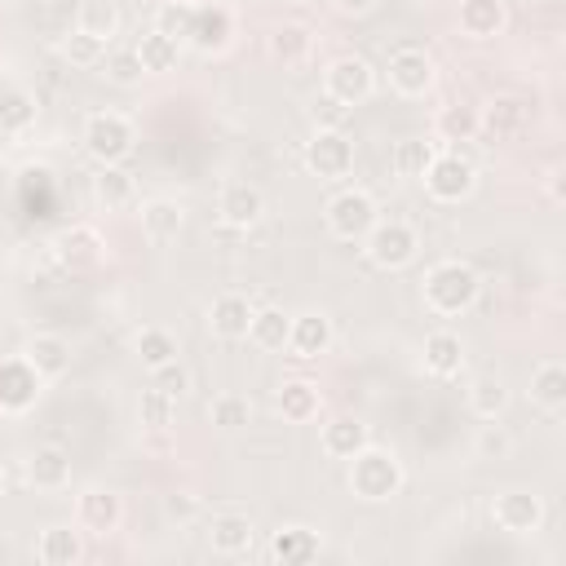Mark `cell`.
Listing matches in <instances>:
<instances>
[{
  "label": "cell",
  "mask_w": 566,
  "mask_h": 566,
  "mask_svg": "<svg viewBox=\"0 0 566 566\" xmlns=\"http://www.w3.org/2000/svg\"><path fill=\"white\" fill-rule=\"evenodd\" d=\"M478 292H482V279L469 261H438L424 274V305L438 318H455V314L473 310Z\"/></svg>",
  "instance_id": "obj_1"
},
{
  "label": "cell",
  "mask_w": 566,
  "mask_h": 566,
  "mask_svg": "<svg viewBox=\"0 0 566 566\" xmlns=\"http://www.w3.org/2000/svg\"><path fill=\"white\" fill-rule=\"evenodd\" d=\"M398 486H402V464H398L394 451H380V447L367 442L358 455H349V491L358 500L380 504V500L398 495Z\"/></svg>",
  "instance_id": "obj_2"
},
{
  "label": "cell",
  "mask_w": 566,
  "mask_h": 566,
  "mask_svg": "<svg viewBox=\"0 0 566 566\" xmlns=\"http://www.w3.org/2000/svg\"><path fill=\"white\" fill-rule=\"evenodd\" d=\"M363 248H367L371 265H380V270H402V265L416 261L420 239H416V230H411L407 221H398V217L380 221V217H376L371 230L363 234Z\"/></svg>",
  "instance_id": "obj_3"
},
{
  "label": "cell",
  "mask_w": 566,
  "mask_h": 566,
  "mask_svg": "<svg viewBox=\"0 0 566 566\" xmlns=\"http://www.w3.org/2000/svg\"><path fill=\"white\" fill-rule=\"evenodd\" d=\"M371 88H376V75H371V66H367L358 53H340V57H332L327 71H323V93L336 97L340 106L367 102Z\"/></svg>",
  "instance_id": "obj_4"
},
{
  "label": "cell",
  "mask_w": 566,
  "mask_h": 566,
  "mask_svg": "<svg viewBox=\"0 0 566 566\" xmlns=\"http://www.w3.org/2000/svg\"><path fill=\"white\" fill-rule=\"evenodd\" d=\"M84 150L97 164H119L133 150V124L115 111H97L84 119Z\"/></svg>",
  "instance_id": "obj_5"
},
{
  "label": "cell",
  "mask_w": 566,
  "mask_h": 566,
  "mask_svg": "<svg viewBox=\"0 0 566 566\" xmlns=\"http://www.w3.org/2000/svg\"><path fill=\"white\" fill-rule=\"evenodd\" d=\"M305 168L323 181H340L354 168V142L345 137V128H314V137L305 142Z\"/></svg>",
  "instance_id": "obj_6"
},
{
  "label": "cell",
  "mask_w": 566,
  "mask_h": 566,
  "mask_svg": "<svg viewBox=\"0 0 566 566\" xmlns=\"http://www.w3.org/2000/svg\"><path fill=\"white\" fill-rule=\"evenodd\" d=\"M420 181H424V190H429L438 203H460V199L473 190L478 172H473V164H469L464 155H455V150H438Z\"/></svg>",
  "instance_id": "obj_7"
},
{
  "label": "cell",
  "mask_w": 566,
  "mask_h": 566,
  "mask_svg": "<svg viewBox=\"0 0 566 566\" xmlns=\"http://www.w3.org/2000/svg\"><path fill=\"white\" fill-rule=\"evenodd\" d=\"M323 217H327V230L336 239H363L371 230V221H376V199L367 190L349 186V190H340V195L327 199V212Z\"/></svg>",
  "instance_id": "obj_8"
},
{
  "label": "cell",
  "mask_w": 566,
  "mask_h": 566,
  "mask_svg": "<svg viewBox=\"0 0 566 566\" xmlns=\"http://www.w3.org/2000/svg\"><path fill=\"white\" fill-rule=\"evenodd\" d=\"M491 522H495L500 531H509V535H531V531H539V522H544V504H539L535 491L513 486V491H500V495L491 500Z\"/></svg>",
  "instance_id": "obj_9"
},
{
  "label": "cell",
  "mask_w": 566,
  "mask_h": 566,
  "mask_svg": "<svg viewBox=\"0 0 566 566\" xmlns=\"http://www.w3.org/2000/svg\"><path fill=\"white\" fill-rule=\"evenodd\" d=\"M40 380L44 376L27 358H4L0 363V411H9V416L27 411L40 398Z\"/></svg>",
  "instance_id": "obj_10"
},
{
  "label": "cell",
  "mask_w": 566,
  "mask_h": 566,
  "mask_svg": "<svg viewBox=\"0 0 566 566\" xmlns=\"http://www.w3.org/2000/svg\"><path fill=\"white\" fill-rule=\"evenodd\" d=\"M389 84L402 97H424L433 88V57L424 49H398L389 57Z\"/></svg>",
  "instance_id": "obj_11"
},
{
  "label": "cell",
  "mask_w": 566,
  "mask_h": 566,
  "mask_svg": "<svg viewBox=\"0 0 566 566\" xmlns=\"http://www.w3.org/2000/svg\"><path fill=\"white\" fill-rule=\"evenodd\" d=\"M119 517H124V504H119L115 491H102V486L80 491V500H75V522H80V531H88V535H111V531L119 526Z\"/></svg>",
  "instance_id": "obj_12"
},
{
  "label": "cell",
  "mask_w": 566,
  "mask_h": 566,
  "mask_svg": "<svg viewBox=\"0 0 566 566\" xmlns=\"http://www.w3.org/2000/svg\"><path fill=\"white\" fill-rule=\"evenodd\" d=\"M230 35H234V13H230L226 4H195L190 31H186V40H190L195 49L217 53V49L230 44Z\"/></svg>",
  "instance_id": "obj_13"
},
{
  "label": "cell",
  "mask_w": 566,
  "mask_h": 566,
  "mask_svg": "<svg viewBox=\"0 0 566 566\" xmlns=\"http://www.w3.org/2000/svg\"><path fill=\"white\" fill-rule=\"evenodd\" d=\"M261 212H265V195H261L252 181H230V186L217 195V217H221L226 226H234V230L256 226Z\"/></svg>",
  "instance_id": "obj_14"
},
{
  "label": "cell",
  "mask_w": 566,
  "mask_h": 566,
  "mask_svg": "<svg viewBox=\"0 0 566 566\" xmlns=\"http://www.w3.org/2000/svg\"><path fill=\"white\" fill-rule=\"evenodd\" d=\"M252 310H256V305H252L243 292H221V296L212 301V310H208L212 336H221V340H248Z\"/></svg>",
  "instance_id": "obj_15"
},
{
  "label": "cell",
  "mask_w": 566,
  "mask_h": 566,
  "mask_svg": "<svg viewBox=\"0 0 566 566\" xmlns=\"http://www.w3.org/2000/svg\"><path fill=\"white\" fill-rule=\"evenodd\" d=\"M287 349L296 358H318L332 349V318L310 310V314H292V327H287Z\"/></svg>",
  "instance_id": "obj_16"
},
{
  "label": "cell",
  "mask_w": 566,
  "mask_h": 566,
  "mask_svg": "<svg viewBox=\"0 0 566 566\" xmlns=\"http://www.w3.org/2000/svg\"><path fill=\"white\" fill-rule=\"evenodd\" d=\"M367 442H371V433H367V424H363L358 416H336V420H327L323 433H318V447H323V455H332V460H349V455H358Z\"/></svg>",
  "instance_id": "obj_17"
},
{
  "label": "cell",
  "mask_w": 566,
  "mask_h": 566,
  "mask_svg": "<svg viewBox=\"0 0 566 566\" xmlns=\"http://www.w3.org/2000/svg\"><path fill=\"white\" fill-rule=\"evenodd\" d=\"M270 562H279V566H305V562H314L318 557V535L310 531V526H279L274 535H270Z\"/></svg>",
  "instance_id": "obj_18"
},
{
  "label": "cell",
  "mask_w": 566,
  "mask_h": 566,
  "mask_svg": "<svg viewBox=\"0 0 566 566\" xmlns=\"http://www.w3.org/2000/svg\"><path fill=\"white\" fill-rule=\"evenodd\" d=\"M27 478L40 491H62L71 482V455L62 447H53V442L49 447H35L31 460H27Z\"/></svg>",
  "instance_id": "obj_19"
},
{
  "label": "cell",
  "mask_w": 566,
  "mask_h": 566,
  "mask_svg": "<svg viewBox=\"0 0 566 566\" xmlns=\"http://www.w3.org/2000/svg\"><path fill=\"white\" fill-rule=\"evenodd\" d=\"M208 544L221 557H243L252 548V522L243 513H217L208 522Z\"/></svg>",
  "instance_id": "obj_20"
},
{
  "label": "cell",
  "mask_w": 566,
  "mask_h": 566,
  "mask_svg": "<svg viewBox=\"0 0 566 566\" xmlns=\"http://www.w3.org/2000/svg\"><path fill=\"white\" fill-rule=\"evenodd\" d=\"M455 22L469 40H495L504 31V4L500 0H460Z\"/></svg>",
  "instance_id": "obj_21"
},
{
  "label": "cell",
  "mask_w": 566,
  "mask_h": 566,
  "mask_svg": "<svg viewBox=\"0 0 566 566\" xmlns=\"http://www.w3.org/2000/svg\"><path fill=\"white\" fill-rule=\"evenodd\" d=\"M526 124V106L517 97H495L486 111H478V133H491V142L517 137Z\"/></svg>",
  "instance_id": "obj_22"
},
{
  "label": "cell",
  "mask_w": 566,
  "mask_h": 566,
  "mask_svg": "<svg viewBox=\"0 0 566 566\" xmlns=\"http://www.w3.org/2000/svg\"><path fill=\"white\" fill-rule=\"evenodd\" d=\"M57 261L66 270H88L102 261V234L93 226H71L62 239H57Z\"/></svg>",
  "instance_id": "obj_23"
},
{
  "label": "cell",
  "mask_w": 566,
  "mask_h": 566,
  "mask_svg": "<svg viewBox=\"0 0 566 566\" xmlns=\"http://www.w3.org/2000/svg\"><path fill=\"white\" fill-rule=\"evenodd\" d=\"M287 327H292V314L279 305H265V310H252L248 340L256 349H287Z\"/></svg>",
  "instance_id": "obj_24"
},
{
  "label": "cell",
  "mask_w": 566,
  "mask_h": 566,
  "mask_svg": "<svg viewBox=\"0 0 566 566\" xmlns=\"http://www.w3.org/2000/svg\"><path fill=\"white\" fill-rule=\"evenodd\" d=\"M464 367V345L455 332H429L424 336V371L429 376H455Z\"/></svg>",
  "instance_id": "obj_25"
},
{
  "label": "cell",
  "mask_w": 566,
  "mask_h": 566,
  "mask_svg": "<svg viewBox=\"0 0 566 566\" xmlns=\"http://www.w3.org/2000/svg\"><path fill=\"white\" fill-rule=\"evenodd\" d=\"M35 557H40L44 566H75V562L84 557V539H80V531H71V526H49V531L40 535V544H35Z\"/></svg>",
  "instance_id": "obj_26"
},
{
  "label": "cell",
  "mask_w": 566,
  "mask_h": 566,
  "mask_svg": "<svg viewBox=\"0 0 566 566\" xmlns=\"http://www.w3.org/2000/svg\"><path fill=\"white\" fill-rule=\"evenodd\" d=\"M181 226H186V217H181V203L177 199H150V203H142V230H146V239L168 243V239L181 234Z\"/></svg>",
  "instance_id": "obj_27"
},
{
  "label": "cell",
  "mask_w": 566,
  "mask_h": 566,
  "mask_svg": "<svg viewBox=\"0 0 566 566\" xmlns=\"http://www.w3.org/2000/svg\"><path fill=\"white\" fill-rule=\"evenodd\" d=\"M274 402H279V416L283 420L305 424V420L318 416V385H310V380H283V389H279Z\"/></svg>",
  "instance_id": "obj_28"
},
{
  "label": "cell",
  "mask_w": 566,
  "mask_h": 566,
  "mask_svg": "<svg viewBox=\"0 0 566 566\" xmlns=\"http://www.w3.org/2000/svg\"><path fill=\"white\" fill-rule=\"evenodd\" d=\"M22 358L49 380V376H62L66 371V363H71V349H66V340L62 336H31L27 340V349H22Z\"/></svg>",
  "instance_id": "obj_29"
},
{
  "label": "cell",
  "mask_w": 566,
  "mask_h": 566,
  "mask_svg": "<svg viewBox=\"0 0 566 566\" xmlns=\"http://www.w3.org/2000/svg\"><path fill=\"white\" fill-rule=\"evenodd\" d=\"M531 402H539L544 411L566 407V367L562 363H539L531 371Z\"/></svg>",
  "instance_id": "obj_30"
},
{
  "label": "cell",
  "mask_w": 566,
  "mask_h": 566,
  "mask_svg": "<svg viewBox=\"0 0 566 566\" xmlns=\"http://www.w3.org/2000/svg\"><path fill=\"white\" fill-rule=\"evenodd\" d=\"M133 49H137V57H142L146 75H164V71H172V66H177V53H181V44H177L172 35L155 31V27H150Z\"/></svg>",
  "instance_id": "obj_31"
},
{
  "label": "cell",
  "mask_w": 566,
  "mask_h": 566,
  "mask_svg": "<svg viewBox=\"0 0 566 566\" xmlns=\"http://www.w3.org/2000/svg\"><path fill=\"white\" fill-rule=\"evenodd\" d=\"M265 53H270L279 66H301V62L310 57V31L296 27V22H283V27L270 35Z\"/></svg>",
  "instance_id": "obj_32"
},
{
  "label": "cell",
  "mask_w": 566,
  "mask_h": 566,
  "mask_svg": "<svg viewBox=\"0 0 566 566\" xmlns=\"http://www.w3.org/2000/svg\"><path fill=\"white\" fill-rule=\"evenodd\" d=\"M93 195H97L106 208H124V203H133L137 186H133V177H128L119 164H102L97 177H93Z\"/></svg>",
  "instance_id": "obj_33"
},
{
  "label": "cell",
  "mask_w": 566,
  "mask_h": 566,
  "mask_svg": "<svg viewBox=\"0 0 566 566\" xmlns=\"http://www.w3.org/2000/svg\"><path fill=\"white\" fill-rule=\"evenodd\" d=\"M433 133L442 142H469V137H478V111L473 106H442L433 119Z\"/></svg>",
  "instance_id": "obj_34"
},
{
  "label": "cell",
  "mask_w": 566,
  "mask_h": 566,
  "mask_svg": "<svg viewBox=\"0 0 566 566\" xmlns=\"http://www.w3.org/2000/svg\"><path fill=\"white\" fill-rule=\"evenodd\" d=\"M62 57L71 62V66H102V57H106V40L102 35H93V31H71L66 40H62Z\"/></svg>",
  "instance_id": "obj_35"
},
{
  "label": "cell",
  "mask_w": 566,
  "mask_h": 566,
  "mask_svg": "<svg viewBox=\"0 0 566 566\" xmlns=\"http://www.w3.org/2000/svg\"><path fill=\"white\" fill-rule=\"evenodd\" d=\"M433 155H438V146L433 142H424V137H407V142H398V150H394V168L402 172V177H424V168L433 164Z\"/></svg>",
  "instance_id": "obj_36"
},
{
  "label": "cell",
  "mask_w": 566,
  "mask_h": 566,
  "mask_svg": "<svg viewBox=\"0 0 566 566\" xmlns=\"http://www.w3.org/2000/svg\"><path fill=\"white\" fill-rule=\"evenodd\" d=\"M469 407H473V416L495 420V416L509 407V389H504V380H495V376L473 380V389H469Z\"/></svg>",
  "instance_id": "obj_37"
},
{
  "label": "cell",
  "mask_w": 566,
  "mask_h": 566,
  "mask_svg": "<svg viewBox=\"0 0 566 566\" xmlns=\"http://www.w3.org/2000/svg\"><path fill=\"white\" fill-rule=\"evenodd\" d=\"M31 124H35V97L22 93V88L0 93V128H4V133H22V128H31Z\"/></svg>",
  "instance_id": "obj_38"
},
{
  "label": "cell",
  "mask_w": 566,
  "mask_h": 566,
  "mask_svg": "<svg viewBox=\"0 0 566 566\" xmlns=\"http://www.w3.org/2000/svg\"><path fill=\"white\" fill-rule=\"evenodd\" d=\"M80 31H93L102 40H111L119 31V9L115 0H80Z\"/></svg>",
  "instance_id": "obj_39"
},
{
  "label": "cell",
  "mask_w": 566,
  "mask_h": 566,
  "mask_svg": "<svg viewBox=\"0 0 566 566\" xmlns=\"http://www.w3.org/2000/svg\"><path fill=\"white\" fill-rule=\"evenodd\" d=\"M102 66H106V80L119 84V88H133V84H142V75H146L137 49H111V53L102 57Z\"/></svg>",
  "instance_id": "obj_40"
},
{
  "label": "cell",
  "mask_w": 566,
  "mask_h": 566,
  "mask_svg": "<svg viewBox=\"0 0 566 566\" xmlns=\"http://www.w3.org/2000/svg\"><path fill=\"white\" fill-rule=\"evenodd\" d=\"M137 358H142L146 367H164V363H172V358H177V340H172V332H164V327H146V332L137 336Z\"/></svg>",
  "instance_id": "obj_41"
},
{
  "label": "cell",
  "mask_w": 566,
  "mask_h": 566,
  "mask_svg": "<svg viewBox=\"0 0 566 566\" xmlns=\"http://www.w3.org/2000/svg\"><path fill=\"white\" fill-rule=\"evenodd\" d=\"M137 420H142L146 429H168V424H172V398L159 394L155 385L142 389V398H137Z\"/></svg>",
  "instance_id": "obj_42"
},
{
  "label": "cell",
  "mask_w": 566,
  "mask_h": 566,
  "mask_svg": "<svg viewBox=\"0 0 566 566\" xmlns=\"http://www.w3.org/2000/svg\"><path fill=\"white\" fill-rule=\"evenodd\" d=\"M190 18H195V4H186V0H168V4H159V13H155V31L172 35V40L181 44L186 31H190Z\"/></svg>",
  "instance_id": "obj_43"
},
{
  "label": "cell",
  "mask_w": 566,
  "mask_h": 566,
  "mask_svg": "<svg viewBox=\"0 0 566 566\" xmlns=\"http://www.w3.org/2000/svg\"><path fill=\"white\" fill-rule=\"evenodd\" d=\"M248 416H252V407H248V398H239V394H221V398L212 402V424H217V429H226V433L243 429V424H248Z\"/></svg>",
  "instance_id": "obj_44"
},
{
  "label": "cell",
  "mask_w": 566,
  "mask_h": 566,
  "mask_svg": "<svg viewBox=\"0 0 566 566\" xmlns=\"http://www.w3.org/2000/svg\"><path fill=\"white\" fill-rule=\"evenodd\" d=\"M150 385H155L159 394H168V398L177 402V398H181V394L190 389V371H186V367H181V363L172 358V363H164V367H150Z\"/></svg>",
  "instance_id": "obj_45"
},
{
  "label": "cell",
  "mask_w": 566,
  "mask_h": 566,
  "mask_svg": "<svg viewBox=\"0 0 566 566\" xmlns=\"http://www.w3.org/2000/svg\"><path fill=\"white\" fill-rule=\"evenodd\" d=\"M513 451V438L500 429V424H482L478 429V455L482 460H504Z\"/></svg>",
  "instance_id": "obj_46"
},
{
  "label": "cell",
  "mask_w": 566,
  "mask_h": 566,
  "mask_svg": "<svg viewBox=\"0 0 566 566\" xmlns=\"http://www.w3.org/2000/svg\"><path fill=\"white\" fill-rule=\"evenodd\" d=\"M345 115H349V106H340L336 97H314V106H310V119H314V128H345Z\"/></svg>",
  "instance_id": "obj_47"
},
{
  "label": "cell",
  "mask_w": 566,
  "mask_h": 566,
  "mask_svg": "<svg viewBox=\"0 0 566 566\" xmlns=\"http://www.w3.org/2000/svg\"><path fill=\"white\" fill-rule=\"evenodd\" d=\"M168 517H177V522H190L195 513H199V500L195 495H186V491H177V495H168Z\"/></svg>",
  "instance_id": "obj_48"
},
{
  "label": "cell",
  "mask_w": 566,
  "mask_h": 566,
  "mask_svg": "<svg viewBox=\"0 0 566 566\" xmlns=\"http://www.w3.org/2000/svg\"><path fill=\"white\" fill-rule=\"evenodd\" d=\"M336 4V13H367L376 0H332Z\"/></svg>",
  "instance_id": "obj_49"
},
{
  "label": "cell",
  "mask_w": 566,
  "mask_h": 566,
  "mask_svg": "<svg viewBox=\"0 0 566 566\" xmlns=\"http://www.w3.org/2000/svg\"><path fill=\"white\" fill-rule=\"evenodd\" d=\"M0 495H4V473H0Z\"/></svg>",
  "instance_id": "obj_50"
},
{
  "label": "cell",
  "mask_w": 566,
  "mask_h": 566,
  "mask_svg": "<svg viewBox=\"0 0 566 566\" xmlns=\"http://www.w3.org/2000/svg\"><path fill=\"white\" fill-rule=\"evenodd\" d=\"M292 4H310V0H292Z\"/></svg>",
  "instance_id": "obj_51"
}]
</instances>
